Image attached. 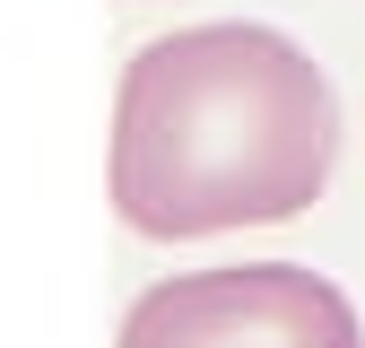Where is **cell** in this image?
<instances>
[{
    "instance_id": "obj_1",
    "label": "cell",
    "mask_w": 365,
    "mask_h": 348,
    "mask_svg": "<svg viewBox=\"0 0 365 348\" xmlns=\"http://www.w3.org/2000/svg\"><path fill=\"white\" fill-rule=\"evenodd\" d=\"M339 165V96L279 26H174L113 78L105 192L130 235L192 244L304 218Z\"/></svg>"
},
{
    "instance_id": "obj_2",
    "label": "cell",
    "mask_w": 365,
    "mask_h": 348,
    "mask_svg": "<svg viewBox=\"0 0 365 348\" xmlns=\"http://www.w3.org/2000/svg\"><path fill=\"white\" fill-rule=\"evenodd\" d=\"M113 348H365V322L322 270L226 261L140 287Z\"/></svg>"
}]
</instances>
